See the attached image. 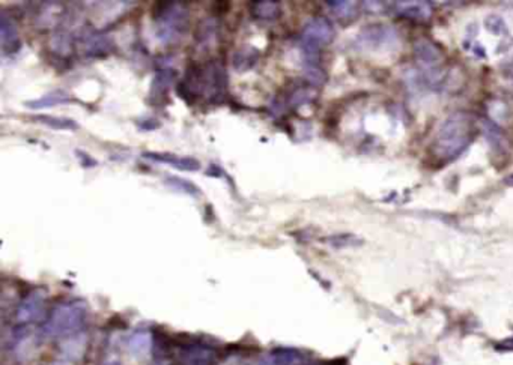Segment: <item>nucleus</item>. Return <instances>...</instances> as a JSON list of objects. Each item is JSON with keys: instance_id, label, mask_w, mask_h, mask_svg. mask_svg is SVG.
I'll return each instance as SVG.
<instances>
[{"instance_id": "obj_1", "label": "nucleus", "mask_w": 513, "mask_h": 365, "mask_svg": "<svg viewBox=\"0 0 513 365\" xmlns=\"http://www.w3.org/2000/svg\"><path fill=\"white\" fill-rule=\"evenodd\" d=\"M227 71L222 60H210L205 65H191L176 84V93L188 105L201 98L211 104L225 101L227 95Z\"/></svg>"}, {"instance_id": "obj_2", "label": "nucleus", "mask_w": 513, "mask_h": 365, "mask_svg": "<svg viewBox=\"0 0 513 365\" xmlns=\"http://www.w3.org/2000/svg\"><path fill=\"white\" fill-rule=\"evenodd\" d=\"M478 125L470 113L456 112L450 115L439 127L431 144V153L439 163H450L459 158L473 143Z\"/></svg>"}, {"instance_id": "obj_3", "label": "nucleus", "mask_w": 513, "mask_h": 365, "mask_svg": "<svg viewBox=\"0 0 513 365\" xmlns=\"http://www.w3.org/2000/svg\"><path fill=\"white\" fill-rule=\"evenodd\" d=\"M88 322V306L81 299H69L55 306L40 326V334L48 340L62 342L84 332Z\"/></svg>"}, {"instance_id": "obj_4", "label": "nucleus", "mask_w": 513, "mask_h": 365, "mask_svg": "<svg viewBox=\"0 0 513 365\" xmlns=\"http://www.w3.org/2000/svg\"><path fill=\"white\" fill-rule=\"evenodd\" d=\"M152 18L157 24V36L164 44L182 38L190 26V11L181 2H158L154 5Z\"/></svg>"}, {"instance_id": "obj_5", "label": "nucleus", "mask_w": 513, "mask_h": 365, "mask_svg": "<svg viewBox=\"0 0 513 365\" xmlns=\"http://www.w3.org/2000/svg\"><path fill=\"white\" fill-rule=\"evenodd\" d=\"M336 30L333 23L325 17H313L310 18L301 32V52L304 66L320 65V53L321 48L332 44L334 40Z\"/></svg>"}, {"instance_id": "obj_6", "label": "nucleus", "mask_w": 513, "mask_h": 365, "mask_svg": "<svg viewBox=\"0 0 513 365\" xmlns=\"http://www.w3.org/2000/svg\"><path fill=\"white\" fill-rule=\"evenodd\" d=\"M47 291L44 289H32L24 295L16 307L14 318L17 325L41 323L47 319Z\"/></svg>"}, {"instance_id": "obj_7", "label": "nucleus", "mask_w": 513, "mask_h": 365, "mask_svg": "<svg viewBox=\"0 0 513 365\" xmlns=\"http://www.w3.org/2000/svg\"><path fill=\"white\" fill-rule=\"evenodd\" d=\"M357 42L364 50L369 52H390L399 44L398 33L393 28L385 24H371L359 35Z\"/></svg>"}, {"instance_id": "obj_8", "label": "nucleus", "mask_w": 513, "mask_h": 365, "mask_svg": "<svg viewBox=\"0 0 513 365\" xmlns=\"http://www.w3.org/2000/svg\"><path fill=\"white\" fill-rule=\"evenodd\" d=\"M41 342L43 337L40 330L35 331L33 326L29 325H16L11 331L9 350L12 357L23 362L28 361L35 354V350L38 349Z\"/></svg>"}, {"instance_id": "obj_9", "label": "nucleus", "mask_w": 513, "mask_h": 365, "mask_svg": "<svg viewBox=\"0 0 513 365\" xmlns=\"http://www.w3.org/2000/svg\"><path fill=\"white\" fill-rule=\"evenodd\" d=\"M178 77V72L172 65H160L155 71L151 83L148 101L154 105H166L170 103L169 92Z\"/></svg>"}, {"instance_id": "obj_10", "label": "nucleus", "mask_w": 513, "mask_h": 365, "mask_svg": "<svg viewBox=\"0 0 513 365\" xmlns=\"http://www.w3.org/2000/svg\"><path fill=\"white\" fill-rule=\"evenodd\" d=\"M256 365H315L310 355L295 347H276Z\"/></svg>"}, {"instance_id": "obj_11", "label": "nucleus", "mask_w": 513, "mask_h": 365, "mask_svg": "<svg viewBox=\"0 0 513 365\" xmlns=\"http://www.w3.org/2000/svg\"><path fill=\"white\" fill-rule=\"evenodd\" d=\"M142 160L155 164H166L174 167L175 170H179V172H199L201 170V163L196 158L179 156L169 152H143Z\"/></svg>"}, {"instance_id": "obj_12", "label": "nucleus", "mask_w": 513, "mask_h": 365, "mask_svg": "<svg viewBox=\"0 0 513 365\" xmlns=\"http://www.w3.org/2000/svg\"><path fill=\"white\" fill-rule=\"evenodd\" d=\"M59 361L62 365H77L83 361L88 349V337L84 332L59 342Z\"/></svg>"}, {"instance_id": "obj_13", "label": "nucleus", "mask_w": 513, "mask_h": 365, "mask_svg": "<svg viewBox=\"0 0 513 365\" xmlns=\"http://www.w3.org/2000/svg\"><path fill=\"white\" fill-rule=\"evenodd\" d=\"M0 38H2V52L5 54H16L20 50L21 41L17 24L6 14V11H2L0 16Z\"/></svg>"}, {"instance_id": "obj_14", "label": "nucleus", "mask_w": 513, "mask_h": 365, "mask_svg": "<svg viewBox=\"0 0 513 365\" xmlns=\"http://www.w3.org/2000/svg\"><path fill=\"white\" fill-rule=\"evenodd\" d=\"M127 347L130 350V354L136 358H142L145 355L151 354L154 349V332L139 328V330H136L128 337Z\"/></svg>"}, {"instance_id": "obj_15", "label": "nucleus", "mask_w": 513, "mask_h": 365, "mask_svg": "<svg viewBox=\"0 0 513 365\" xmlns=\"http://www.w3.org/2000/svg\"><path fill=\"white\" fill-rule=\"evenodd\" d=\"M113 48H115L113 40L104 33H92L83 42V52L84 56L88 57L107 56Z\"/></svg>"}, {"instance_id": "obj_16", "label": "nucleus", "mask_w": 513, "mask_h": 365, "mask_svg": "<svg viewBox=\"0 0 513 365\" xmlns=\"http://www.w3.org/2000/svg\"><path fill=\"white\" fill-rule=\"evenodd\" d=\"M395 8L400 17H405L417 23L429 21L432 16V6L431 4L426 2H398Z\"/></svg>"}, {"instance_id": "obj_17", "label": "nucleus", "mask_w": 513, "mask_h": 365, "mask_svg": "<svg viewBox=\"0 0 513 365\" xmlns=\"http://www.w3.org/2000/svg\"><path fill=\"white\" fill-rule=\"evenodd\" d=\"M72 101L71 95L64 89H56L43 95L41 98H36L32 101L24 103V107L29 110H45V108H53L60 104H69Z\"/></svg>"}, {"instance_id": "obj_18", "label": "nucleus", "mask_w": 513, "mask_h": 365, "mask_svg": "<svg viewBox=\"0 0 513 365\" xmlns=\"http://www.w3.org/2000/svg\"><path fill=\"white\" fill-rule=\"evenodd\" d=\"M414 53L417 62L424 68H434L441 60V50L427 40H419L414 44Z\"/></svg>"}, {"instance_id": "obj_19", "label": "nucleus", "mask_w": 513, "mask_h": 365, "mask_svg": "<svg viewBox=\"0 0 513 365\" xmlns=\"http://www.w3.org/2000/svg\"><path fill=\"white\" fill-rule=\"evenodd\" d=\"M250 16L258 21H274L282 16V5L274 0H259L250 4Z\"/></svg>"}, {"instance_id": "obj_20", "label": "nucleus", "mask_w": 513, "mask_h": 365, "mask_svg": "<svg viewBox=\"0 0 513 365\" xmlns=\"http://www.w3.org/2000/svg\"><path fill=\"white\" fill-rule=\"evenodd\" d=\"M259 50H256L254 47H242L238 52H235L234 59H232V65L238 72H246L256 66L259 60Z\"/></svg>"}, {"instance_id": "obj_21", "label": "nucleus", "mask_w": 513, "mask_h": 365, "mask_svg": "<svg viewBox=\"0 0 513 365\" xmlns=\"http://www.w3.org/2000/svg\"><path fill=\"white\" fill-rule=\"evenodd\" d=\"M33 122H38V124L57 131H77L80 127L76 120L69 117H59L52 115H33L30 116Z\"/></svg>"}, {"instance_id": "obj_22", "label": "nucleus", "mask_w": 513, "mask_h": 365, "mask_svg": "<svg viewBox=\"0 0 513 365\" xmlns=\"http://www.w3.org/2000/svg\"><path fill=\"white\" fill-rule=\"evenodd\" d=\"M164 185L170 190L174 191H178V192H182V194H187V196L193 197V199H198L202 196V190L194 184V182L186 179V178H179V176H166L164 178Z\"/></svg>"}, {"instance_id": "obj_23", "label": "nucleus", "mask_w": 513, "mask_h": 365, "mask_svg": "<svg viewBox=\"0 0 513 365\" xmlns=\"http://www.w3.org/2000/svg\"><path fill=\"white\" fill-rule=\"evenodd\" d=\"M217 33H218V23L215 17L203 18L196 29V42L202 47L211 45L217 38Z\"/></svg>"}, {"instance_id": "obj_24", "label": "nucleus", "mask_w": 513, "mask_h": 365, "mask_svg": "<svg viewBox=\"0 0 513 365\" xmlns=\"http://www.w3.org/2000/svg\"><path fill=\"white\" fill-rule=\"evenodd\" d=\"M328 9L332 11V14L342 20V21H351L356 18L357 12H359V6L356 2H344V0H339V2H327Z\"/></svg>"}, {"instance_id": "obj_25", "label": "nucleus", "mask_w": 513, "mask_h": 365, "mask_svg": "<svg viewBox=\"0 0 513 365\" xmlns=\"http://www.w3.org/2000/svg\"><path fill=\"white\" fill-rule=\"evenodd\" d=\"M325 241L333 248H346V247L356 245V243H357V239L354 238L352 235H334V236L327 238Z\"/></svg>"}, {"instance_id": "obj_26", "label": "nucleus", "mask_w": 513, "mask_h": 365, "mask_svg": "<svg viewBox=\"0 0 513 365\" xmlns=\"http://www.w3.org/2000/svg\"><path fill=\"white\" fill-rule=\"evenodd\" d=\"M98 365H124V362H122V358L119 357L116 349L107 347L104 350V354L101 355Z\"/></svg>"}, {"instance_id": "obj_27", "label": "nucleus", "mask_w": 513, "mask_h": 365, "mask_svg": "<svg viewBox=\"0 0 513 365\" xmlns=\"http://www.w3.org/2000/svg\"><path fill=\"white\" fill-rule=\"evenodd\" d=\"M486 28L490 29L492 33H495V35L506 33V30H507L504 21H503L502 18H500V17H494V16L486 20Z\"/></svg>"}, {"instance_id": "obj_28", "label": "nucleus", "mask_w": 513, "mask_h": 365, "mask_svg": "<svg viewBox=\"0 0 513 365\" xmlns=\"http://www.w3.org/2000/svg\"><path fill=\"white\" fill-rule=\"evenodd\" d=\"M76 156L79 158L80 166L84 168H92V167L98 166V161H96L95 158H92L88 152H84L81 149H76Z\"/></svg>"}]
</instances>
